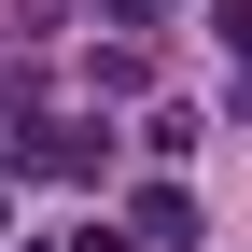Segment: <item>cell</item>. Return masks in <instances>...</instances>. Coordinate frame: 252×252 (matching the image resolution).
<instances>
[{"mask_svg":"<svg viewBox=\"0 0 252 252\" xmlns=\"http://www.w3.org/2000/svg\"><path fill=\"white\" fill-rule=\"evenodd\" d=\"M14 168H42V182H84V168H98V126H28V140H14Z\"/></svg>","mask_w":252,"mask_h":252,"instance_id":"cell-1","label":"cell"},{"mask_svg":"<svg viewBox=\"0 0 252 252\" xmlns=\"http://www.w3.org/2000/svg\"><path fill=\"white\" fill-rule=\"evenodd\" d=\"M210 42L238 56V112H252V0H210Z\"/></svg>","mask_w":252,"mask_h":252,"instance_id":"cell-2","label":"cell"},{"mask_svg":"<svg viewBox=\"0 0 252 252\" xmlns=\"http://www.w3.org/2000/svg\"><path fill=\"white\" fill-rule=\"evenodd\" d=\"M98 14H112V28H154V14H168V0H98Z\"/></svg>","mask_w":252,"mask_h":252,"instance_id":"cell-3","label":"cell"},{"mask_svg":"<svg viewBox=\"0 0 252 252\" xmlns=\"http://www.w3.org/2000/svg\"><path fill=\"white\" fill-rule=\"evenodd\" d=\"M0 224H14V196H0Z\"/></svg>","mask_w":252,"mask_h":252,"instance_id":"cell-4","label":"cell"}]
</instances>
